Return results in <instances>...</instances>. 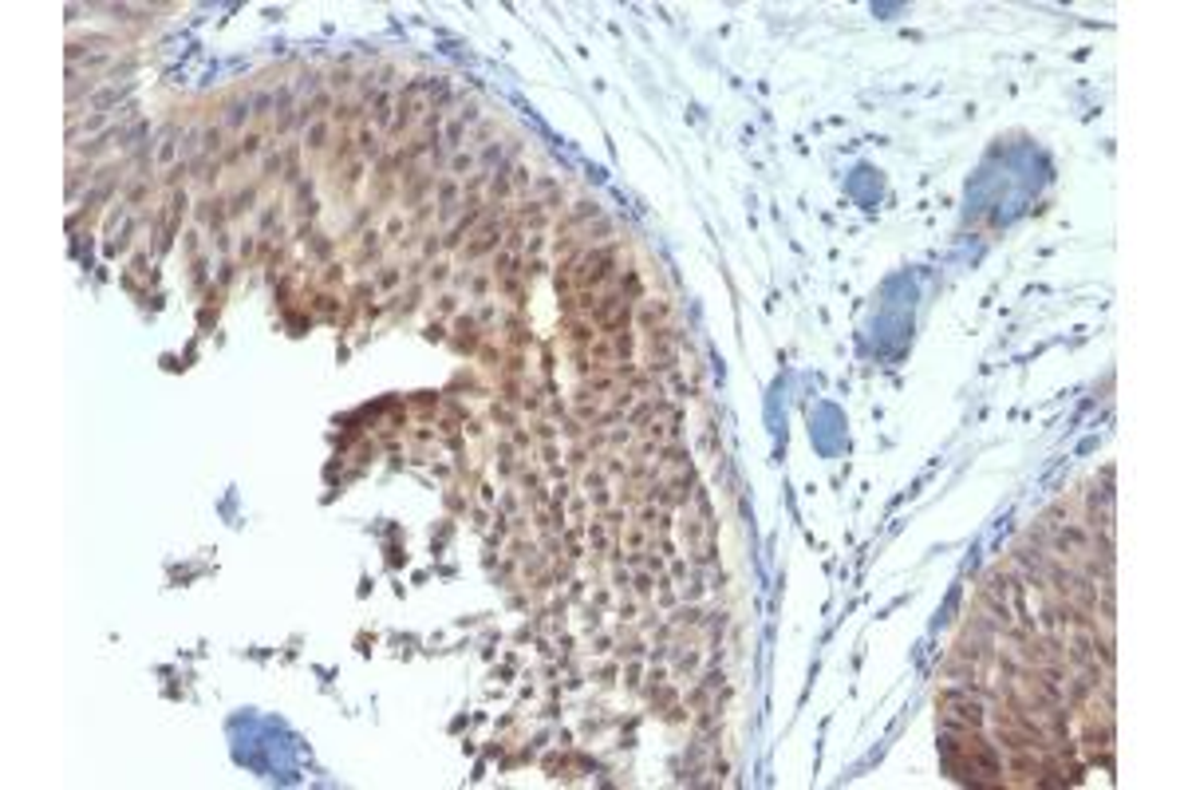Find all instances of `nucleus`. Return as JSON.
Listing matches in <instances>:
<instances>
[{
    "mask_svg": "<svg viewBox=\"0 0 1184 790\" xmlns=\"http://www.w3.org/2000/svg\"><path fill=\"white\" fill-rule=\"evenodd\" d=\"M944 763L959 782H971V787H1000L1003 782L1000 751L991 747L988 739H979L976 731H956L947 739Z\"/></svg>",
    "mask_w": 1184,
    "mask_h": 790,
    "instance_id": "1",
    "label": "nucleus"
},
{
    "mask_svg": "<svg viewBox=\"0 0 1184 790\" xmlns=\"http://www.w3.org/2000/svg\"><path fill=\"white\" fill-rule=\"evenodd\" d=\"M940 716L947 731H979L983 728V704L971 692H947L940 699Z\"/></svg>",
    "mask_w": 1184,
    "mask_h": 790,
    "instance_id": "2",
    "label": "nucleus"
},
{
    "mask_svg": "<svg viewBox=\"0 0 1184 790\" xmlns=\"http://www.w3.org/2000/svg\"><path fill=\"white\" fill-rule=\"evenodd\" d=\"M324 139H328V123H316L309 131V146H312V151H320V146H324Z\"/></svg>",
    "mask_w": 1184,
    "mask_h": 790,
    "instance_id": "3",
    "label": "nucleus"
}]
</instances>
